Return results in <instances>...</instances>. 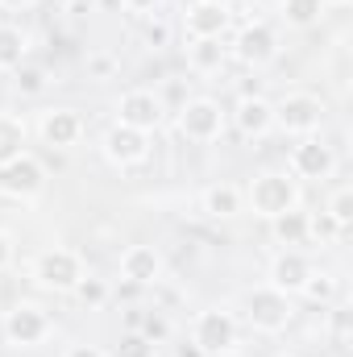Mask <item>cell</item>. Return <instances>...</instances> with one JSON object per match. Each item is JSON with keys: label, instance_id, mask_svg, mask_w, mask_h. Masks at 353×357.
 I'll list each match as a JSON object with an SVG mask.
<instances>
[{"label": "cell", "instance_id": "6da1fadb", "mask_svg": "<svg viewBox=\"0 0 353 357\" xmlns=\"http://www.w3.org/2000/svg\"><path fill=\"white\" fill-rule=\"evenodd\" d=\"M246 208L262 220H274L291 208L303 204V191H299V178H291L287 171H258V175L246 183Z\"/></svg>", "mask_w": 353, "mask_h": 357}, {"label": "cell", "instance_id": "7a4b0ae2", "mask_svg": "<svg viewBox=\"0 0 353 357\" xmlns=\"http://www.w3.org/2000/svg\"><path fill=\"white\" fill-rule=\"evenodd\" d=\"M84 274H88V266H84L80 250H67V245H50V250L33 254V262H29L33 287L50 291V295H71Z\"/></svg>", "mask_w": 353, "mask_h": 357}, {"label": "cell", "instance_id": "3957f363", "mask_svg": "<svg viewBox=\"0 0 353 357\" xmlns=\"http://www.w3.org/2000/svg\"><path fill=\"white\" fill-rule=\"evenodd\" d=\"M241 312H246V324H250L254 333H262V337H278V333H287L291 320H295V299L262 282V287H250V291H246Z\"/></svg>", "mask_w": 353, "mask_h": 357}, {"label": "cell", "instance_id": "277c9868", "mask_svg": "<svg viewBox=\"0 0 353 357\" xmlns=\"http://www.w3.org/2000/svg\"><path fill=\"white\" fill-rule=\"evenodd\" d=\"M0 333H4V345H13V349H38V345L50 341V333H54V316H50L42 303L21 299V303H13V307L4 312Z\"/></svg>", "mask_w": 353, "mask_h": 357}, {"label": "cell", "instance_id": "5b68a950", "mask_svg": "<svg viewBox=\"0 0 353 357\" xmlns=\"http://www.w3.org/2000/svg\"><path fill=\"white\" fill-rule=\"evenodd\" d=\"M324 116H329V104H324L320 96H312V91H291V96H283V100L274 104V129H283V133H291V137H312V133H320Z\"/></svg>", "mask_w": 353, "mask_h": 357}, {"label": "cell", "instance_id": "8992f818", "mask_svg": "<svg viewBox=\"0 0 353 357\" xmlns=\"http://www.w3.org/2000/svg\"><path fill=\"white\" fill-rule=\"evenodd\" d=\"M237 341H241L237 320H233V312H225V307H204V312L195 316V324H191V345L204 357L237 354Z\"/></svg>", "mask_w": 353, "mask_h": 357}, {"label": "cell", "instance_id": "52a82bcc", "mask_svg": "<svg viewBox=\"0 0 353 357\" xmlns=\"http://www.w3.org/2000/svg\"><path fill=\"white\" fill-rule=\"evenodd\" d=\"M179 137L183 142H195V146H208L225 133L229 125V112L212 100V96H195V100H183L179 104Z\"/></svg>", "mask_w": 353, "mask_h": 357}, {"label": "cell", "instance_id": "ba28073f", "mask_svg": "<svg viewBox=\"0 0 353 357\" xmlns=\"http://www.w3.org/2000/svg\"><path fill=\"white\" fill-rule=\"evenodd\" d=\"M337 171V150L324 137H299L287 154V175L291 178H308V183H324Z\"/></svg>", "mask_w": 353, "mask_h": 357}, {"label": "cell", "instance_id": "9c48e42d", "mask_svg": "<svg viewBox=\"0 0 353 357\" xmlns=\"http://www.w3.org/2000/svg\"><path fill=\"white\" fill-rule=\"evenodd\" d=\"M278 29L270 25V21H250V25H241L237 29V38H233V46H229V54L241 63V67H250V71H258V67H270L274 59H278Z\"/></svg>", "mask_w": 353, "mask_h": 357}, {"label": "cell", "instance_id": "30bf717a", "mask_svg": "<svg viewBox=\"0 0 353 357\" xmlns=\"http://www.w3.org/2000/svg\"><path fill=\"white\" fill-rule=\"evenodd\" d=\"M167 121V100L154 96L150 88H133L117 100V125L142 129V133H158Z\"/></svg>", "mask_w": 353, "mask_h": 357}, {"label": "cell", "instance_id": "8fae6325", "mask_svg": "<svg viewBox=\"0 0 353 357\" xmlns=\"http://www.w3.org/2000/svg\"><path fill=\"white\" fill-rule=\"evenodd\" d=\"M100 154L112 162V167H121V171H129V167H142L146 158H150V133H142V129H129V125H108L104 129V137H100Z\"/></svg>", "mask_w": 353, "mask_h": 357}, {"label": "cell", "instance_id": "7c38bea8", "mask_svg": "<svg viewBox=\"0 0 353 357\" xmlns=\"http://www.w3.org/2000/svg\"><path fill=\"white\" fill-rule=\"evenodd\" d=\"M42 191H46V167L29 150L0 167V195H8V199H38Z\"/></svg>", "mask_w": 353, "mask_h": 357}, {"label": "cell", "instance_id": "4fadbf2b", "mask_svg": "<svg viewBox=\"0 0 353 357\" xmlns=\"http://www.w3.org/2000/svg\"><path fill=\"white\" fill-rule=\"evenodd\" d=\"M167 274V258L158 245H129L121 254V278L129 287H158Z\"/></svg>", "mask_w": 353, "mask_h": 357}, {"label": "cell", "instance_id": "5bb4252c", "mask_svg": "<svg viewBox=\"0 0 353 357\" xmlns=\"http://www.w3.org/2000/svg\"><path fill=\"white\" fill-rule=\"evenodd\" d=\"M312 262H308V254L303 250H278L274 258H270V270H266V287H274V291H283V295H299L303 291V282H308V274H312Z\"/></svg>", "mask_w": 353, "mask_h": 357}, {"label": "cell", "instance_id": "9a60e30c", "mask_svg": "<svg viewBox=\"0 0 353 357\" xmlns=\"http://www.w3.org/2000/svg\"><path fill=\"white\" fill-rule=\"evenodd\" d=\"M38 137L50 146V150H71L80 146L84 137V116L75 108H46L42 121H38Z\"/></svg>", "mask_w": 353, "mask_h": 357}, {"label": "cell", "instance_id": "2e32d148", "mask_svg": "<svg viewBox=\"0 0 353 357\" xmlns=\"http://www.w3.org/2000/svg\"><path fill=\"white\" fill-rule=\"evenodd\" d=\"M233 25V13L225 4H208V0H191L183 8V29L187 38H225Z\"/></svg>", "mask_w": 353, "mask_h": 357}, {"label": "cell", "instance_id": "e0dca14e", "mask_svg": "<svg viewBox=\"0 0 353 357\" xmlns=\"http://www.w3.org/2000/svg\"><path fill=\"white\" fill-rule=\"evenodd\" d=\"M229 116H233V129L241 137H250V142H258V137H266L274 129V104L266 96H241Z\"/></svg>", "mask_w": 353, "mask_h": 357}, {"label": "cell", "instance_id": "ac0fdd59", "mask_svg": "<svg viewBox=\"0 0 353 357\" xmlns=\"http://www.w3.org/2000/svg\"><path fill=\"white\" fill-rule=\"evenodd\" d=\"M200 208H204V216H212V220H233V216L246 212V195H241L237 183H212V187H204Z\"/></svg>", "mask_w": 353, "mask_h": 357}, {"label": "cell", "instance_id": "d6986e66", "mask_svg": "<svg viewBox=\"0 0 353 357\" xmlns=\"http://www.w3.org/2000/svg\"><path fill=\"white\" fill-rule=\"evenodd\" d=\"M229 63V46L225 38H191L187 42V67L195 75H220Z\"/></svg>", "mask_w": 353, "mask_h": 357}, {"label": "cell", "instance_id": "ffe728a7", "mask_svg": "<svg viewBox=\"0 0 353 357\" xmlns=\"http://www.w3.org/2000/svg\"><path fill=\"white\" fill-rule=\"evenodd\" d=\"M270 233H274V241H278L283 250H299V245H308V237H312V216H308L303 208H291V212H283V216L270 220Z\"/></svg>", "mask_w": 353, "mask_h": 357}, {"label": "cell", "instance_id": "44dd1931", "mask_svg": "<svg viewBox=\"0 0 353 357\" xmlns=\"http://www.w3.org/2000/svg\"><path fill=\"white\" fill-rule=\"evenodd\" d=\"M25 142H29V125L17 112H0V167L25 154Z\"/></svg>", "mask_w": 353, "mask_h": 357}, {"label": "cell", "instance_id": "7402d4cb", "mask_svg": "<svg viewBox=\"0 0 353 357\" xmlns=\"http://www.w3.org/2000/svg\"><path fill=\"white\" fill-rule=\"evenodd\" d=\"M324 17V0H278V21L287 29H312Z\"/></svg>", "mask_w": 353, "mask_h": 357}, {"label": "cell", "instance_id": "603a6c76", "mask_svg": "<svg viewBox=\"0 0 353 357\" xmlns=\"http://www.w3.org/2000/svg\"><path fill=\"white\" fill-rule=\"evenodd\" d=\"M29 54V33L21 25H0V71H17Z\"/></svg>", "mask_w": 353, "mask_h": 357}, {"label": "cell", "instance_id": "cb8c5ba5", "mask_svg": "<svg viewBox=\"0 0 353 357\" xmlns=\"http://www.w3.org/2000/svg\"><path fill=\"white\" fill-rule=\"evenodd\" d=\"M13 88H17V96H42V91L50 88V75H46V67L21 63V67L13 71Z\"/></svg>", "mask_w": 353, "mask_h": 357}, {"label": "cell", "instance_id": "d4e9b609", "mask_svg": "<svg viewBox=\"0 0 353 357\" xmlns=\"http://www.w3.org/2000/svg\"><path fill=\"white\" fill-rule=\"evenodd\" d=\"M324 216L345 233L353 225V187H337L333 195H329V208H324Z\"/></svg>", "mask_w": 353, "mask_h": 357}, {"label": "cell", "instance_id": "484cf974", "mask_svg": "<svg viewBox=\"0 0 353 357\" xmlns=\"http://www.w3.org/2000/svg\"><path fill=\"white\" fill-rule=\"evenodd\" d=\"M299 295H303V299H312V303H333V295H337V278H333L329 270H312Z\"/></svg>", "mask_w": 353, "mask_h": 357}, {"label": "cell", "instance_id": "4316f807", "mask_svg": "<svg viewBox=\"0 0 353 357\" xmlns=\"http://www.w3.org/2000/svg\"><path fill=\"white\" fill-rule=\"evenodd\" d=\"M137 333H142L150 345H167V341H171V320H167L158 307H154V312H142V316H137Z\"/></svg>", "mask_w": 353, "mask_h": 357}, {"label": "cell", "instance_id": "83f0119b", "mask_svg": "<svg viewBox=\"0 0 353 357\" xmlns=\"http://www.w3.org/2000/svg\"><path fill=\"white\" fill-rule=\"evenodd\" d=\"M71 295H75L88 312H96V307H104V303H108V282H104V278H96V274H84V278H80V287H75Z\"/></svg>", "mask_w": 353, "mask_h": 357}, {"label": "cell", "instance_id": "f1b7e54d", "mask_svg": "<svg viewBox=\"0 0 353 357\" xmlns=\"http://www.w3.org/2000/svg\"><path fill=\"white\" fill-rule=\"evenodd\" d=\"M84 71H88V79H96V84H104V79H117V71H121V59H117V54H108V50H91L88 59H84Z\"/></svg>", "mask_w": 353, "mask_h": 357}, {"label": "cell", "instance_id": "f546056e", "mask_svg": "<svg viewBox=\"0 0 353 357\" xmlns=\"http://www.w3.org/2000/svg\"><path fill=\"white\" fill-rule=\"evenodd\" d=\"M154 349H158V345H150L137 328H129V333L117 341V349H112L108 357H154Z\"/></svg>", "mask_w": 353, "mask_h": 357}, {"label": "cell", "instance_id": "4dcf8cb0", "mask_svg": "<svg viewBox=\"0 0 353 357\" xmlns=\"http://www.w3.org/2000/svg\"><path fill=\"white\" fill-rule=\"evenodd\" d=\"M171 33H175V29H171V21H163L158 13H154V17H146L142 38H146V46H150V50H167V46H171Z\"/></svg>", "mask_w": 353, "mask_h": 357}, {"label": "cell", "instance_id": "1f68e13d", "mask_svg": "<svg viewBox=\"0 0 353 357\" xmlns=\"http://www.w3.org/2000/svg\"><path fill=\"white\" fill-rule=\"evenodd\" d=\"M63 8H67V17H71V21H84V17L96 13V0H67Z\"/></svg>", "mask_w": 353, "mask_h": 357}, {"label": "cell", "instance_id": "d6a6232c", "mask_svg": "<svg viewBox=\"0 0 353 357\" xmlns=\"http://www.w3.org/2000/svg\"><path fill=\"white\" fill-rule=\"evenodd\" d=\"M129 13H137V17H154L158 8H163V0H121Z\"/></svg>", "mask_w": 353, "mask_h": 357}, {"label": "cell", "instance_id": "836d02e7", "mask_svg": "<svg viewBox=\"0 0 353 357\" xmlns=\"http://www.w3.org/2000/svg\"><path fill=\"white\" fill-rule=\"evenodd\" d=\"M13 254H17V245H13V233H8V229H0V270L13 266Z\"/></svg>", "mask_w": 353, "mask_h": 357}, {"label": "cell", "instance_id": "e575fe53", "mask_svg": "<svg viewBox=\"0 0 353 357\" xmlns=\"http://www.w3.org/2000/svg\"><path fill=\"white\" fill-rule=\"evenodd\" d=\"M63 357H108V354H104V349H96V345H71Z\"/></svg>", "mask_w": 353, "mask_h": 357}, {"label": "cell", "instance_id": "d590c367", "mask_svg": "<svg viewBox=\"0 0 353 357\" xmlns=\"http://www.w3.org/2000/svg\"><path fill=\"white\" fill-rule=\"evenodd\" d=\"M38 0H0V8H8V13H25V8H33Z\"/></svg>", "mask_w": 353, "mask_h": 357}, {"label": "cell", "instance_id": "8d00e7d4", "mask_svg": "<svg viewBox=\"0 0 353 357\" xmlns=\"http://www.w3.org/2000/svg\"><path fill=\"white\" fill-rule=\"evenodd\" d=\"M175 357H204V354H200L191 341H183V345H175Z\"/></svg>", "mask_w": 353, "mask_h": 357}, {"label": "cell", "instance_id": "74e56055", "mask_svg": "<svg viewBox=\"0 0 353 357\" xmlns=\"http://www.w3.org/2000/svg\"><path fill=\"white\" fill-rule=\"evenodd\" d=\"M353 0H324V8H350Z\"/></svg>", "mask_w": 353, "mask_h": 357}, {"label": "cell", "instance_id": "f35d334b", "mask_svg": "<svg viewBox=\"0 0 353 357\" xmlns=\"http://www.w3.org/2000/svg\"><path fill=\"white\" fill-rule=\"evenodd\" d=\"M100 4H104V8H117V4H121V0H100Z\"/></svg>", "mask_w": 353, "mask_h": 357}, {"label": "cell", "instance_id": "ab89813d", "mask_svg": "<svg viewBox=\"0 0 353 357\" xmlns=\"http://www.w3.org/2000/svg\"><path fill=\"white\" fill-rule=\"evenodd\" d=\"M208 4H225V8H233V0H208Z\"/></svg>", "mask_w": 353, "mask_h": 357}, {"label": "cell", "instance_id": "60d3db41", "mask_svg": "<svg viewBox=\"0 0 353 357\" xmlns=\"http://www.w3.org/2000/svg\"><path fill=\"white\" fill-rule=\"evenodd\" d=\"M246 4H270V0H246Z\"/></svg>", "mask_w": 353, "mask_h": 357}, {"label": "cell", "instance_id": "b9f144b4", "mask_svg": "<svg viewBox=\"0 0 353 357\" xmlns=\"http://www.w3.org/2000/svg\"><path fill=\"white\" fill-rule=\"evenodd\" d=\"M0 75H4V71H0Z\"/></svg>", "mask_w": 353, "mask_h": 357}]
</instances>
